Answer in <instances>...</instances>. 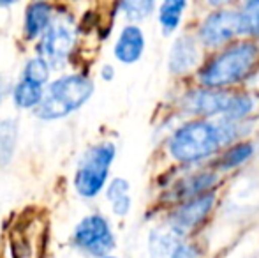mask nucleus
<instances>
[{"label": "nucleus", "instance_id": "1", "mask_svg": "<svg viewBox=\"0 0 259 258\" xmlns=\"http://www.w3.org/2000/svg\"><path fill=\"white\" fill-rule=\"evenodd\" d=\"M259 67V43L250 38L236 41L215 50L199 65L198 82L201 87L226 89L249 80Z\"/></svg>", "mask_w": 259, "mask_h": 258}, {"label": "nucleus", "instance_id": "2", "mask_svg": "<svg viewBox=\"0 0 259 258\" xmlns=\"http://www.w3.org/2000/svg\"><path fill=\"white\" fill-rule=\"evenodd\" d=\"M94 94V82L83 75H65L48 85L35 115L41 121H58L79 110Z\"/></svg>", "mask_w": 259, "mask_h": 258}, {"label": "nucleus", "instance_id": "3", "mask_svg": "<svg viewBox=\"0 0 259 258\" xmlns=\"http://www.w3.org/2000/svg\"><path fill=\"white\" fill-rule=\"evenodd\" d=\"M221 147L222 143L217 126L206 119H196L182 124L167 141L171 158L185 165L205 161Z\"/></svg>", "mask_w": 259, "mask_h": 258}, {"label": "nucleus", "instance_id": "4", "mask_svg": "<svg viewBox=\"0 0 259 258\" xmlns=\"http://www.w3.org/2000/svg\"><path fill=\"white\" fill-rule=\"evenodd\" d=\"M115 156L116 147L111 141H103L87 149L74 173L76 193L83 198H96L104 190Z\"/></svg>", "mask_w": 259, "mask_h": 258}, {"label": "nucleus", "instance_id": "5", "mask_svg": "<svg viewBox=\"0 0 259 258\" xmlns=\"http://www.w3.org/2000/svg\"><path fill=\"white\" fill-rule=\"evenodd\" d=\"M196 39L201 48L215 52L242 35V23L236 7L208 9L196 27Z\"/></svg>", "mask_w": 259, "mask_h": 258}, {"label": "nucleus", "instance_id": "6", "mask_svg": "<svg viewBox=\"0 0 259 258\" xmlns=\"http://www.w3.org/2000/svg\"><path fill=\"white\" fill-rule=\"evenodd\" d=\"M71 242L83 255L103 258L113 251L116 239L111 225L103 214H90L76 225Z\"/></svg>", "mask_w": 259, "mask_h": 258}, {"label": "nucleus", "instance_id": "7", "mask_svg": "<svg viewBox=\"0 0 259 258\" xmlns=\"http://www.w3.org/2000/svg\"><path fill=\"white\" fill-rule=\"evenodd\" d=\"M76 43L74 30L65 21H52L39 43V57L50 64V67H64L72 53Z\"/></svg>", "mask_w": 259, "mask_h": 258}, {"label": "nucleus", "instance_id": "8", "mask_svg": "<svg viewBox=\"0 0 259 258\" xmlns=\"http://www.w3.org/2000/svg\"><path fill=\"white\" fill-rule=\"evenodd\" d=\"M215 198H217L215 191L208 190L205 193L192 196L185 202H180V205L169 214L167 225L185 235L189 230L196 228L206 219V216L211 212L215 205Z\"/></svg>", "mask_w": 259, "mask_h": 258}, {"label": "nucleus", "instance_id": "9", "mask_svg": "<svg viewBox=\"0 0 259 258\" xmlns=\"http://www.w3.org/2000/svg\"><path fill=\"white\" fill-rule=\"evenodd\" d=\"M233 92L226 89H210V87H199V89L189 90L182 99V108L187 114L196 117H213V115H224L228 110Z\"/></svg>", "mask_w": 259, "mask_h": 258}, {"label": "nucleus", "instance_id": "10", "mask_svg": "<svg viewBox=\"0 0 259 258\" xmlns=\"http://www.w3.org/2000/svg\"><path fill=\"white\" fill-rule=\"evenodd\" d=\"M201 62V45L194 34H178L171 43L169 55H167V69L171 75L182 76L191 72Z\"/></svg>", "mask_w": 259, "mask_h": 258}, {"label": "nucleus", "instance_id": "11", "mask_svg": "<svg viewBox=\"0 0 259 258\" xmlns=\"http://www.w3.org/2000/svg\"><path fill=\"white\" fill-rule=\"evenodd\" d=\"M147 48V38L143 28L138 23H127L122 27L118 38L113 46V55L118 62L131 65L136 64L143 57Z\"/></svg>", "mask_w": 259, "mask_h": 258}, {"label": "nucleus", "instance_id": "12", "mask_svg": "<svg viewBox=\"0 0 259 258\" xmlns=\"http://www.w3.org/2000/svg\"><path fill=\"white\" fill-rule=\"evenodd\" d=\"M191 0H160L157 2V23L160 27L162 35H173L180 30Z\"/></svg>", "mask_w": 259, "mask_h": 258}, {"label": "nucleus", "instance_id": "13", "mask_svg": "<svg viewBox=\"0 0 259 258\" xmlns=\"http://www.w3.org/2000/svg\"><path fill=\"white\" fill-rule=\"evenodd\" d=\"M53 21V7L46 0H35L25 11L23 30L27 39H37Z\"/></svg>", "mask_w": 259, "mask_h": 258}, {"label": "nucleus", "instance_id": "14", "mask_svg": "<svg viewBox=\"0 0 259 258\" xmlns=\"http://www.w3.org/2000/svg\"><path fill=\"white\" fill-rule=\"evenodd\" d=\"M215 182H217V175L215 173H194V175L185 177V179L178 180L175 184V188L171 190V198L175 202H185V200L192 198V196H198L208 190H211L215 186Z\"/></svg>", "mask_w": 259, "mask_h": 258}, {"label": "nucleus", "instance_id": "15", "mask_svg": "<svg viewBox=\"0 0 259 258\" xmlns=\"http://www.w3.org/2000/svg\"><path fill=\"white\" fill-rule=\"evenodd\" d=\"M185 235L171 228H155L148 234V255L150 258H169Z\"/></svg>", "mask_w": 259, "mask_h": 258}, {"label": "nucleus", "instance_id": "16", "mask_svg": "<svg viewBox=\"0 0 259 258\" xmlns=\"http://www.w3.org/2000/svg\"><path fill=\"white\" fill-rule=\"evenodd\" d=\"M42 94H45L42 85H37L27 78H21L13 89L14 106L20 110H35L37 104L41 103Z\"/></svg>", "mask_w": 259, "mask_h": 258}, {"label": "nucleus", "instance_id": "17", "mask_svg": "<svg viewBox=\"0 0 259 258\" xmlns=\"http://www.w3.org/2000/svg\"><path fill=\"white\" fill-rule=\"evenodd\" d=\"M131 184L127 179H122V177H115L111 182L108 184V190H106V196L111 202V210L116 214V216L123 217L129 214L131 210Z\"/></svg>", "mask_w": 259, "mask_h": 258}, {"label": "nucleus", "instance_id": "18", "mask_svg": "<svg viewBox=\"0 0 259 258\" xmlns=\"http://www.w3.org/2000/svg\"><path fill=\"white\" fill-rule=\"evenodd\" d=\"M18 131H20V124L16 119L0 121V168L13 161L18 145Z\"/></svg>", "mask_w": 259, "mask_h": 258}, {"label": "nucleus", "instance_id": "19", "mask_svg": "<svg viewBox=\"0 0 259 258\" xmlns=\"http://www.w3.org/2000/svg\"><path fill=\"white\" fill-rule=\"evenodd\" d=\"M254 151H256V147H254V143H250V141L235 143L233 147H229L228 151L221 156V159H219V163H217V168L221 170V172L236 168V166L249 161V159L254 156Z\"/></svg>", "mask_w": 259, "mask_h": 258}, {"label": "nucleus", "instance_id": "20", "mask_svg": "<svg viewBox=\"0 0 259 258\" xmlns=\"http://www.w3.org/2000/svg\"><path fill=\"white\" fill-rule=\"evenodd\" d=\"M118 6L129 23H140L155 13L157 0H120Z\"/></svg>", "mask_w": 259, "mask_h": 258}, {"label": "nucleus", "instance_id": "21", "mask_svg": "<svg viewBox=\"0 0 259 258\" xmlns=\"http://www.w3.org/2000/svg\"><path fill=\"white\" fill-rule=\"evenodd\" d=\"M243 38L256 39L259 43V0H245L240 9Z\"/></svg>", "mask_w": 259, "mask_h": 258}, {"label": "nucleus", "instance_id": "22", "mask_svg": "<svg viewBox=\"0 0 259 258\" xmlns=\"http://www.w3.org/2000/svg\"><path fill=\"white\" fill-rule=\"evenodd\" d=\"M254 110V99L249 94H235L233 92L231 101H229L228 110L224 112V115H221L222 119L228 121H245V117H249Z\"/></svg>", "mask_w": 259, "mask_h": 258}, {"label": "nucleus", "instance_id": "23", "mask_svg": "<svg viewBox=\"0 0 259 258\" xmlns=\"http://www.w3.org/2000/svg\"><path fill=\"white\" fill-rule=\"evenodd\" d=\"M50 71H52V67L42 57H34V59L27 60L21 78L30 80V82L37 83V85H45L50 78Z\"/></svg>", "mask_w": 259, "mask_h": 258}, {"label": "nucleus", "instance_id": "24", "mask_svg": "<svg viewBox=\"0 0 259 258\" xmlns=\"http://www.w3.org/2000/svg\"><path fill=\"white\" fill-rule=\"evenodd\" d=\"M169 258H199V249L194 244H185L184 241L175 248Z\"/></svg>", "mask_w": 259, "mask_h": 258}, {"label": "nucleus", "instance_id": "25", "mask_svg": "<svg viewBox=\"0 0 259 258\" xmlns=\"http://www.w3.org/2000/svg\"><path fill=\"white\" fill-rule=\"evenodd\" d=\"M208 9H221V7H236L240 0H203Z\"/></svg>", "mask_w": 259, "mask_h": 258}, {"label": "nucleus", "instance_id": "26", "mask_svg": "<svg viewBox=\"0 0 259 258\" xmlns=\"http://www.w3.org/2000/svg\"><path fill=\"white\" fill-rule=\"evenodd\" d=\"M101 78L106 80V82H111V80L115 78V67L109 64H104L103 67H101Z\"/></svg>", "mask_w": 259, "mask_h": 258}, {"label": "nucleus", "instance_id": "27", "mask_svg": "<svg viewBox=\"0 0 259 258\" xmlns=\"http://www.w3.org/2000/svg\"><path fill=\"white\" fill-rule=\"evenodd\" d=\"M4 94H6V83H4V78H2V75H0V104H2V101H4Z\"/></svg>", "mask_w": 259, "mask_h": 258}, {"label": "nucleus", "instance_id": "28", "mask_svg": "<svg viewBox=\"0 0 259 258\" xmlns=\"http://www.w3.org/2000/svg\"><path fill=\"white\" fill-rule=\"evenodd\" d=\"M18 0H0V6L2 7H11V6H14Z\"/></svg>", "mask_w": 259, "mask_h": 258}, {"label": "nucleus", "instance_id": "29", "mask_svg": "<svg viewBox=\"0 0 259 258\" xmlns=\"http://www.w3.org/2000/svg\"><path fill=\"white\" fill-rule=\"evenodd\" d=\"M103 258H116V256H113V255H106V256H103Z\"/></svg>", "mask_w": 259, "mask_h": 258}]
</instances>
